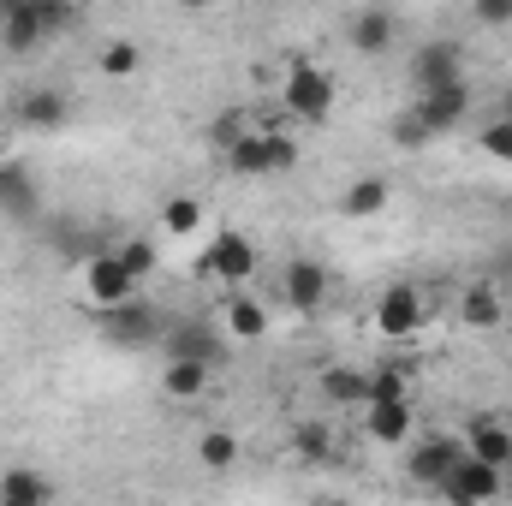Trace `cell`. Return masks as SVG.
Masks as SVG:
<instances>
[{"label":"cell","instance_id":"obj_1","mask_svg":"<svg viewBox=\"0 0 512 506\" xmlns=\"http://www.w3.org/2000/svg\"><path fill=\"white\" fill-rule=\"evenodd\" d=\"M280 102H286L292 120L316 126V120L334 114V78H328L316 60H292V66H286V84H280Z\"/></svg>","mask_w":512,"mask_h":506},{"label":"cell","instance_id":"obj_2","mask_svg":"<svg viewBox=\"0 0 512 506\" xmlns=\"http://www.w3.org/2000/svg\"><path fill=\"white\" fill-rule=\"evenodd\" d=\"M227 167L245 173V179H274V173H292L298 167V143L286 131H251L245 143L227 149Z\"/></svg>","mask_w":512,"mask_h":506},{"label":"cell","instance_id":"obj_3","mask_svg":"<svg viewBox=\"0 0 512 506\" xmlns=\"http://www.w3.org/2000/svg\"><path fill=\"white\" fill-rule=\"evenodd\" d=\"M72 24V6H60V0H18V6H0V36H6V48H36L42 36H54V30H66Z\"/></svg>","mask_w":512,"mask_h":506},{"label":"cell","instance_id":"obj_4","mask_svg":"<svg viewBox=\"0 0 512 506\" xmlns=\"http://www.w3.org/2000/svg\"><path fill=\"white\" fill-rule=\"evenodd\" d=\"M203 274H209L215 286L245 292V286L256 280V245L245 239V233H215L209 251H203Z\"/></svg>","mask_w":512,"mask_h":506},{"label":"cell","instance_id":"obj_5","mask_svg":"<svg viewBox=\"0 0 512 506\" xmlns=\"http://www.w3.org/2000/svg\"><path fill=\"white\" fill-rule=\"evenodd\" d=\"M501 489H507V471H495V465H483V459H471V453H465V459L453 465V477L441 483L447 506H495Z\"/></svg>","mask_w":512,"mask_h":506},{"label":"cell","instance_id":"obj_6","mask_svg":"<svg viewBox=\"0 0 512 506\" xmlns=\"http://www.w3.org/2000/svg\"><path fill=\"white\" fill-rule=\"evenodd\" d=\"M84 298L108 316V310H120V304L137 298V280L126 274V262H120L114 251H102V256H90V262H84Z\"/></svg>","mask_w":512,"mask_h":506},{"label":"cell","instance_id":"obj_7","mask_svg":"<svg viewBox=\"0 0 512 506\" xmlns=\"http://www.w3.org/2000/svg\"><path fill=\"white\" fill-rule=\"evenodd\" d=\"M411 84H417V96L447 90V84H465L459 42H423V48H411Z\"/></svg>","mask_w":512,"mask_h":506},{"label":"cell","instance_id":"obj_8","mask_svg":"<svg viewBox=\"0 0 512 506\" xmlns=\"http://www.w3.org/2000/svg\"><path fill=\"white\" fill-rule=\"evenodd\" d=\"M465 459V441H453V435H429V441H417L411 447V459H405V477L417 483V489H441L447 477H453V465Z\"/></svg>","mask_w":512,"mask_h":506},{"label":"cell","instance_id":"obj_9","mask_svg":"<svg viewBox=\"0 0 512 506\" xmlns=\"http://www.w3.org/2000/svg\"><path fill=\"white\" fill-rule=\"evenodd\" d=\"M423 322H429V304L417 286H387L376 298V334H387V340H411Z\"/></svg>","mask_w":512,"mask_h":506},{"label":"cell","instance_id":"obj_10","mask_svg":"<svg viewBox=\"0 0 512 506\" xmlns=\"http://www.w3.org/2000/svg\"><path fill=\"white\" fill-rule=\"evenodd\" d=\"M328 268L322 262H310V256H298V262H286V274H280V292H286V304L298 310V316H316L322 304H328Z\"/></svg>","mask_w":512,"mask_h":506},{"label":"cell","instance_id":"obj_11","mask_svg":"<svg viewBox=\"0 0 512 506\" xmlns=\"http://www.w3.org/2000/svg\"><path fill=\"white\" fill-rule=\"evenodd\" d=\"M459 322H465L471 334H495V328L507 322V298H501V286H495V280H471V286H459Z\"/></svg>","mask_w":512,"mask_h":506},{"label":"cell","instance_id":"obj_12","mask_svg":"<svg viewBox=\"0 0 512 506\" xmlns=\"http://www.w3.org/2000/svg\"><path fill=\"white\" fill-rule=\"evenodd\" d=\"M465 453L471 459H483V465H495V471H507V459H512V429L501 423V417H489V411H477L471 423H465Z\"/></svg>","mask_w":512,"mask_h":506},{"label":"cell","instance_id":"obj_13","mask_svg":"<svg viewBox=\"0 0 512 506\" xmlns=\"http://www.w3.org/2000/svg\"><path fill=\"white\" fill-rule=\"evenodd\" d=\"M411 108H417V120L435 131V137H447L453 126H465V114H471V90H465V84H447V90L417 96Z\"/></svg>","mask_w":512,"mask_h":506},{"label":"cell","instance_id":"obj_14","mask_svg":"<svg viewBox=\"0 0 512 506\" xmlns=\"http://www.w3.org/2000/svg\"><path fill=\"white\" fill-rule=\"evenodd\" d=\"M411 429H417L411 399H405V405H364V435H370L376 447H405Z\"/></svg>","mask_w":512,"mask_h":506},{"label":"cell","instance_id":"obj_15","mask_svg":"<svg viewBox=\"0 0 512 506\" xmlns=\"http://www.w3.org/2000/svg\"><path fill=\"white\" fill-rule=\"evenodd\" d=\"M346 36H352V48H358L364 60H376V54H387V48H393L399 18H393V12H382V6H370V12H358V18L346 24Z\"/></svg>","mask_w":512,"mask_h":506},{"label":"cell","instance_id":"obj_16","mask_svg":"<svg viewBox=\"0 0 512 506\" xmlns=\"http://www.w3.org/2000/svg\"><path fill=\"white\" fill-rule=\"evenodd\" d=\"M209 381H215V370H209V364H191V358H167V370H161V393H167L173 405H197V399L209 393Z\"/></svg>","mask_w":512,"mask_h":506},{"label":"cell","instance_id":"obj_17","mask_svg":"<svg viewBox=\"0 0 512 506\" xmlns=\"http://www.w3.org/2000/svg\"><path fill=\"white\" fill-rule=\"evenodd\" d=\"M66 114H72V102L60 90H24L18 96V126L24 131H60Z\"/></svg>","mask_w":512,"mask_h":506},{"label":"cell","instance_id":"obj_18","mask_svg":"<svg viewBox=\"0 0 512 506\" xmlns=\"http://www.w3.org/2000/svg\"><path fill=\"white\" fill-rule=\"evenodd\" d=\"M102 328H108L114 346H143L149 334H161V328H155V310H149L143 298H131V304H120V310H108Z\"/></svg>","mask_w":512,"mask_h":506},{"label":"cell","instance_id":"obj_19","mask_svg":"<svg viewBox=\"0 0 512 506\" xmlns=\"http://www.w3.org/2000/svg\"><path fill=\"white\" fill-rule=\"evenodd\" d=\"M167 346H173V358H191V364H221V334H209L203 322H179L173 334H167Z\"/></svg>","mask_w":512,"mask_h":506},{"label":"cell","instance_id":"obj_20","mask_svg":"<svg viewBox=\"0 0 512 506\" xmlns=\"http://www.w3.org/2000/svg\"><path fill=\"white\" fill-rule=\"evenodd\" d=\"M387 197H393V185H387L382 173H364V179H352L346 185V197H340V209L352 215V221H370V215H382Z\"/></svg>","mask_w":512,"mask_h":506},{"label":"cell","instance_id":"obj_21","mask_svg":"<svg viewBox=\"0 0 512 506\" xmlns=\"http://www.w3.org/2000/svg\"><path fill=\"white\" fill-rule=\"evenodd\" d=\"M203 233V203L191 191H173L161 203V239H197Z\"/></svg>","mask_w":512,"mask_h":506},{"label":"cell","instance_id":"obj_22","mask_svg":"<svg viewBox=\"0 0 512 506\" xmlns=\"http://www.w3.org/2000/svg\"><path fill=\"white\" fill-rule=\"evenodd\" d=\"M0 215H12V221H30L36 215V179L24 173V167H0Z\"/></svg>","mask_w":512,"mask_h":506},{"label":"cell","instance_id":"obj_23","mask_svg":"<svg viewBox=\"0 0 512 506\" xmlns=\"http://www.w3.org/2000/svg\"><path fill=\"white\" fill-rule=\"evenodd\" d=\"M221 328H227L233 340H262V334H268V310H262V298H251V292H233V298H227Z\"/></svg>","mask_w":512,"mask_h":506},{"label":"cell","instance_id":"obj_24","mask_svg":"<svg viewBox=\"0 0 512 506\" xmlns=\"http://www.w3.org/2000/svg\"><path fill=\"white\" fill-rule=\"evenodd\" d=\"M0 501H18V506H48V501H54V483H48L42 471H30V465H12V471L0 477Z\"/></svg>","mask_w":512,"mask_h":506},{"label":"cell","instance_id":"obj_25","mask_svg":"<svg viewBox=\"0 0 512 506\" xmlns=\"http://www.w3.org/2000/svg\"><path fill=\"white\" fill-rule=\"evenodd\" d=\"M322 393H328L334 405H364V399H370V376L352 370V364H334V370H322Z\"/></svg>","mask_w":512,"mask_h":506},{"label":"cell","instance_id":"obj_26","mask_svg":"<svg viewBox=\"0 0 512 506\" xmlns=\"http://www.w3.org/2000/svg\"><path fill=\"white\" fill-rule=\"evenodd\" d=\"M405 399H411V370H405V364L370 370V399H364V405H405Z\"/></svg>","mask_w":512,"mask_h":506},{"label":"cell","instance_id":"obj_27","mask_svg":"<svg viewBox=\"0 0 512 506\" xmlns=\"http://www.w3.org/2000/svg\"><path fill=\"white\" fill-rule=\"evenodd\" d=\"M197 459H203L209 471H233V465H239V435H233V429H203V435H197Z\"/></svg>","mask_w":512,"mask_h":506},{"label":"cell","instance_id":"obj_28","mask_svg":"<svg viewBox=\"0 0 512 506\" xmlns=\"http://www.w3.org/2000/svg\"><path fill=\"white\" fill-rule=\"evenodd\" d=\"M114 256L126 262V274L137 280V286L161 268V245H155V239H120V251H114Z\"/></svg>","mask_w":512,"mask_h":506},{"label":"cell","instance_id":"obj_29","mask_svg":"<svg viewBox=\"0 0 512 506\" xmlns=\"http://www.w3.org/2000/svg\"><path fill=\"white\" fill-rule=\"evenodd\" d=\"M137 60H143V54H137V42H126V36H120V42H108V48L96 54V66H102L108 78H131V72H137Z\"/></svg>","mask_w":512,"mask_h":506},{"label":"cell","instance_id":"obj_30","mask_svg":"<svg viewBox=\"0 0 512 506\" xmlns=\"http://www.w3.org/2000/svg\"><path fill=\"white\" fill-rule=\"evenodd\" d=\"M393 143H399V149H429V143H435V131L417 120V108H405V114L393 120Z\"/></svg>","mask_w":512,"mask_h":506},{"label":"cell","instance_id":"obj_31","mask_svg":"<svg viewBox=\"0 0 512 506\" xmlns=\"http://www.w3.org/2000/svg\"><path fill=\"white\" fill-rule=\"evenodd\" d=\"M292 447H298L304 459H328V447H334V435H328V423H298V435H292Z\"/></svg>","mask_w":512,"mask_h":506},{"label":"cell","instance_id":"obj_32","mask_svg":"<svg viewBox=\"0 0 512 506\" xmlns=\"http://www.w3.org/2000/svg\"><path fill=\"white\" fill-rule=\"evenodd\" d=\"M483 155L489 161H512V120H489L483 126Z\"/></svg>","mask_w":512,"mask_h":506},{"label":"cell","instance_id":"obj_33","mask_svg":"<svg viewBox=\"0 0 512 506\" xmlns=\"http://www.w3.org/2000/svg\"><path fill=\"white\" fill-rule=\"evenodd\" d=\"M477 24H512V0H477Z\"/></svg>","mask_w":512,"mask_h":506},{"label":"cell","instance_id":"obj_34","mask_svg":"<svg viewBox=\"0 0 512 506\" xmlns=\"http://www.w3.org/2000/svg\"><path fill=\"white\" fill-rule=\"evenodd\" d=\"M501 501L512 506V459H507V489H501Z\"/></svg>","mask_w":512,"mask_h":506},{"label":"cell","instance_id":"obj_35","mask_svg":"<svg viewBox=\"0 0 512 506\" xmlns=\"http://www.w3.org/2000/svg\"><path fill=\"white\" fill-rule=\"evenodd\" d=\"M501 120H512V96H507V114H501Z\"/></svg>","mask_w":512,"mask_h":506},{"label":"cell","instance_id":"obj_36","mask_svg":"<svg viewBox=\"0 0 512 506\" xmlns=\"http://www.w3.org/2000/svg\"><path fill=\"white\" fill-rule=\"evenodd\" d=\"M0 506H18V501H0Z\"/></svg>","mask_w":512,"mask_h":506},{"label":"cell","instance_id":"obj_37","mask_svg":"<svg viewBox=\"0 0 512 506\" xmlns=\"http://www.w3.org/2000/svg\"><path fill=\"white\" fill-rule=\"evenodd\" d=\"M334 506H352V501H334Z\"/></svg>","mask_w":512,"mask_h":506}]
</instances>
